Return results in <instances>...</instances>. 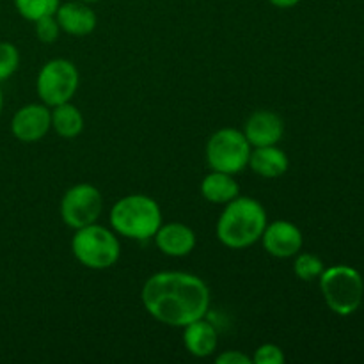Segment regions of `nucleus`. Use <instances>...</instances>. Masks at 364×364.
Returning a JSON list of instances; mask_svg holds the SVG:
<instances>
[{"label":"nucleus","mask_w":364,"mask_h":364,"mask_svg":"<svg viewBox=\"0 0 364 364\" xmlns=\"http://www.w3.org/2000/svg\"><path fill=\"white\" fill-rule=\"evenodd\" d=\"M141 301L149 316L169 327H185L205 318L210 288L201 277L178 270L156 272L142 287Z\"/></svg>","instance_id":"obj_1"},{"label":"nucleus","mask_w":364,"mask_h":364,"mask_svg":"<svg viewBox=\"0 0 364 364\" xmlns=\"http://www.w3.org/2000/svg\"><path fill=\"white\" fill-rule=\"evenodd\" d=\"M269 219L267 210L259 201L238 196L224 205L217 220L215 233L223 245L230 249H247L259 242Z\"/></svg>","instance_id":"obj_2"},{"label":"nucleus","mask_w":364,"mask_h":364,"mask_svg":"<svg viewBox=\"0 0 364 364\" xmlns=\"http://www.w3.org/2000/svg\"><path fill=\"white\" fill-rule=\"evenodd\" d=\"M110 226L114 233L130 240H149L162 226V210L146 194L124 196L110 208Z\"/></svg>","instance_id":"obj_3"},{"label":"nucleus","mask_w":364,"mask_h":364,"mask_svg":"<svg viewBox=\"0 0 364 364\" xmlns=\"http://www.w3.org/2000/svg\"><path fill=\"white\" fill-rule=\"evenodd\" d=\"M71 252L85 269L107 270L119 262L121 244L114 231L95 223L75 230Z\"/></svg>","instance_id":"obj_4"},{"label":"nucleus","mask_w":364,"mask_h":364,"mask_svg":"<svg viewBox=\"0 0 364 364\" xmlns=\"http://www.w3.org/2000/svg\"><path fill=\"white\" fill-rule=\"evenodd\" d=\"M320 279L323 301L327 308L340 316H348L359 309L364 295L361 274L347 265L323 269Z\"/></svg>","instance_id":"obj_5"},{"label":"nucleus","mask_w":364,"mask_h":364,"mask_svg":"<svg viewBox=\"0 0 364 364\" xmlns=\"http://www.w3.org/2000/svg\"><path fill=\"white\" fill-rule=\"evenodd\" d=\"M252 146L245 139L244 132L237 128H220L210 135L206 142V164L212 171L238 174L247 167Z\"/></svg>","instance_id":"obj_6"},{"label":"nucleus","mask_w":364,"mask_h":364,"mask_svg":"<svg viewBox=\"0 0 364 364\" xmlns=\"http://www.w3.org/2000/svg\"><path fill=\"white\" fill-rule=\"evenodd\" d=\"M80 84L77 66L68 59H52L39 70L36 89L45 105L50 109L71 102Z\"/></svg>","instance_id":"obj_7"},{"label":"nucleus","mask_w":364,"mask_h":364,"mask_svg":"<svg viewBox=\"0 0 364 364\" xmlns=\"http://www.w3.org/2000/svg\"><path fill=\"white\" fill-rule=\"evenodd\" d=\"M103 210V198L98 188L91 183L73 185L64 192L60 199V219L71 230L95 224Z\"/></svg>","instance_id":"obj_8"},{"label":"nucleus","mask_w":364,"mask_h":364,"mask_svg":"<svg viewBox=\"0 0 364 364\" xmlns=\"http://www.w3.org/2000/svg\"><path fill=\"white\" fill-rule=\"evenodd\" d=\"M52 128V109L45 103H28L14 114L11 132L20 142H38Z\"/></svg>","instance_id":"obj_9"},{"label":"nucleus","mask_w":364,"mask_h":364,"mask_svg":"<svg viewBox=\"0 0 364 364\" xmlns=\"http://www.w3.org/2000/svg\"><path fill=\"white\" fill-rule=\"evenodd\" d=\"M263 249L274 258L288 259L299 255L304 244L301 230L290 220H274L267 224L262 235Z\"/></svg>","instance_id":"obj_10"},{"label":"nucleus","mask_w":364,"mask_h":364,"mask_svg":"<svg viewBox=\"0 0 364 364\" xmlns=\"http://www.w3.org/2000/svg\"><path fill=\"white\" fill-rule=\"evenodd\" d=\"M242 132L252 148L276 146L284 135V123L272 110H258L249 117Z\"/></svg>","instance_id":"obj_11"},{"label":"nucleus","mask_w":364,"mask_h":364,"mask_svg":"<svg viewBox=\"0 0 364 364\" xmlns=\"http://www.w3.org/2000/svg\"><path fill=\"white\" fill-rule=\"evenodd\" d=\"M153 238L159 251L171 258H185L194 251L198 244L194 230L183 223H162Z\"/></svg>","instance_id":"obj_12"},{"label":"nucleus","mask_w":364,"mask_h":364,"mask_svg":"<svg viewBox=\"0 0 364 364\" xmlns=\"http://www.w3.org/2000/svg\"><path fill=\"white\" fill-rule=\"evenodd\" d=\"M55 20L59 23L60 32L82 38L95 31L98 18H96L95 11L89 7V4L73 0V2L59 4L55 11Z\"/></svg>","instance_id":"obj_13"},{"label":"nucleus","mask_w":364,"mask_h":364,"mask_svg":"<svg viewBox=\"0 0 364 364\" xmlns=\"http://www.w3.org/2000/svg\"><path fill=\"white\" fill-rule=\"evenodd\" d=\"M247 167H251L252 173L265 180H276L287 174L290 160L283 149L277 148V144L262 146V148H252Z\"/></svg>","instance_id":"obj_14"},{"label":"nucleus","mask_w":364,"mask_h":364,"mask_svg":"<svg viewBox=\"0 0 364 364\" xmlns=\"http://www.w3.org/2000/svg\"><path fill=\"white\" fill-rule=\"evenodd\" d=\"M217 343L219 334L208 320L199 318L183 327V345L194 358L203 359L212 355L217 350Z\"/></svg>","instance_id":"obj_15"},{"label":"nucleus","mask_w":364,"mask_h":364,"mask_svg":"<svg viewBox=\"0 0 364 364\" xmlns=\"http://www.w3.org/2000/svg\"><path fill=\"white\" fill-rule=\"evenodd\" d=\"M201 194L206 201L213 205H228L240 196V185L235 180V174L212 171L203 178Z\"/></svg>","instance_id":"obj_16"},{"label":"nucleus","mask_w":364,"mask_h":364,"mask_svg":"<svg viewBox=\"0 0 364 364\" xmlns=\"http://www.w3.org/2000/svg\"><path fill=\"white\" fill-rule=\"evenodd\" d=\"M52 128L63 139H75L84 130V116L71 102L52 107Z\"/></svg>","instance_id":"obj_17"},{"label":"nucleus","mask_w":364,"mask_h":364,"mask_svg":"<svg viewBox=\"0 0 364 364\" xmlns=\"http://www.w3.org/2000/svg\"><path fill=\"white\" fill-rule=\"evenodd\" d=\"M60 0H14L18 13L28 21H36L43 16L55 14Z\"/></svg>","instance_id":"obj_18"},{"label":"nucleus","mask_w":364,"mask_h":364,"mask_svg":"<svg viewBox=\"0 0 364 364\" xmlns=\"http://www.w3.org/2000/svg\"><path fill=\"white\" fill-rule=\"evenodd\" d=\"M295 263H294V272L295 276L299 277L301 281H313L318 279L323 272V262L315 255H309V252H299V255L294 256Z\"/></svg>","instance_id":"obj_19"},{"label":"nucleus","mask_w":364,"mask_h":364,"mask_svg":"<svg viewBox=\"0 0 364 364\" xmlns=\"http://www.w3.org/2000/svg\"><path fill=\"white\" fill-rule=\"evenodd\" d=\"M20 66V52L13 43H0V82L13 77Z\"/></svg>","instance_id":"obj_20"},{"label":"nucleus","mask_w":364,"mask_h":364,"mask_svg":"<svg viewBox=\"0 0 364 364\" xmlns=\"http://www.w3.org/2000/svg\"><path fill=\"white\" fill-rule=\"evenodd\" d=\"M287 355H284L283 348L276 343H263L262 347L256 348L252 363L256 364H284Z\"/></svg>","instance_id":"obj_21"},{"label":"nucleus","mask_w":364,"mask_h":364,"mask_svg":"<svg viewBox=\"0 0 364 364\" xmlns=\"http://www.w3.org/2000/svg\"><path fill=\"white\" fill-rule=\"evenodd\" d=\"M34 25H36V36H38L39 41L43 43L57 41V38H59L60 34V27L55 20V14L39 18V20L34 21Z\"/></svg>","instance_id":"obj_22"},{"label":"nucleus","mask_w":364,"mask_h":364,"mask_svg":"<svg viewBox=\"0 0 364 364\" xmlns=\"http://www.w3.org/2000/svg\"><path fill=\"white\" fill-rule=\"evenodd\" d=\"M217 364H251L252 358L240 350H226L217 355Z\"/></svg>","instance_id":"obj_23"},{"label":"nucleus","mask_w":364,"mask_h":364,"mask_svg":"<svg viewBox=\"0 0 364 364\" xmlns=\"http://www.w3.org/2000/svg\"><path fill=\"white\" fill-rule=\"evenodd\" d=\"M269 2L272 4V6L279 7V9H290V7L297 6L301 0H269Z\"/></svg>","instance_id":"obj_24"},{"label":"nucleus","mask_w":364,"mask_h":364,"mask_svg":"<svg viewBox=\"0 0 364 364\" xmlns=\"http://www.w3.org/2000/svg\"><path fill=\"white\" fill-rule=\"evenodd\" d=\"M2 105H4V98H2V91H0V112H2Z\"/></svg>","instance_id":"obj_25"},{"label":"nucleus","mask_w":364,"mask_h":364,"mask_svg":"<svg viewBox=\"0 0 364 364\" xmlns=\"http://www.w3.org/2000/svg\"><path fill=\"white\" fill-rule=\"evenodd\" d=\"M80 2H85V4H95V2H100V0H80Z\"/></svg>","instance_id":"obj_26"}]
</instances>
